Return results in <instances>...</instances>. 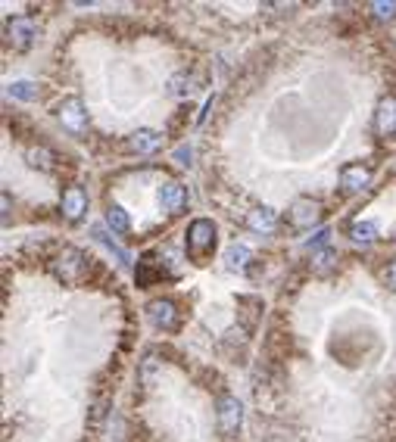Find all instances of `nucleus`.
I'll return each instance as SVG.
<instances>
[{"mask_svg": "<svg viewBox=\"0 0 396 442\" xmlns=\"http://www.w3.org/2000/svg\"><path fill=\"white\" fill-rule=\"evenodd\" d=\"M10 97L32 103V100H38V84H35V81H13V84H10Z\"/></svg>", "mask_w": 396, "mask_h": 442, "instance_id": "dca6fc26", "label": "nucleus"}, {"mask_svg": "<svg viewBox=\"0 0 396 442\" xmlns=\"http://www.w3.org/2000/svg\"><path fill=\"white\" fill-rule=\"evenodd\" d=\"M26 159L32 162L35 168H41V172H51V159H53V156L47 153V149H28Z\"/></svg>", "mask_w": 396, "mask_h": 442, "instance_id": "aec40b11", "label": "nucleus"}, {"mask_svg": "<svg viewBox=\"0 0 396 442\" xmlns=\"http://www.w3.org/2000/svg\"><path fill=\"white\" fill-rule=\"evenodd\" d=\"M132 147H134V153H141V156H147V153H153V149L159 147V134L156 131H134L132 134Z\"/></svg>", "mask_w": 396, "mask_h": 442, "instance_id": "4468645a", "label": "nucleus"}, {"mask_svg": "<svg viewBox=\"0 0 396 442\" xmlns=\"http://www.w3.org/2000/svg\"><path fill=\"white\" fill-rule=\"evenodd\" d=\"M315 218H318V203H312V199H296L290 205V224L294 228H312Z\"/></svg>", "mask_w": 396, "mask_h": 442, "instance_id": "1a4fd4ad", "label": "nucleus"}, {"mask_svg": "<svg viewBox=\"0 0 396 442\" xmlns=\"http://www.w3.org/2000/svg\"><path fill=\"white\" fill-rule=\"evenodd\" d=\"M240 421H244V408H240V402L234 396H225L219 402V427L222 433H237L240 430Z\"/></svg>", "mask_w": 396, "mask_h": 442, "instance_id": "39448f33", "label": "nucleus"}, {"mask_svg": "<svg viewBox=\"0 0 396 442\" xmlns=\"http://www.w3.org/2000/svg\"><path fill=\"white\" fill-rule=\"evenodd\" d=\"M57 118L63 122L66 131H72V134H82V131L88 128V112H84V103L78 97H66L63 103L57 106Z\"/></svg>", "mask_w": 396, "mask_h": 442, "instance_id": "f03ea898", "label": "nucleus"}, {"mask_svg": "<svg viewBox=\"0 0 396 442\" xmlns=\"http://www.w3.org/2000/svg\"><path fill=\"white\" fill-rule=\"evenodd\" d=\"M215 249V224L209 218H197L188 228V255L194 261H203Z\"/></svg>", "mask_w": 396, "mask_h": 442, "instance_id": "f257e3e1", "label": "nucleus"}, {"mask_svg": "<svg viewBox=\"0 0 396 442\" xmlns=\"http://www.w3.org/2000/svg\"><path fill=\"white\" fill-rule=\"evenodd\" d=\"M53 271H57V277H63L66 284H75L84 271V255L78 252V249H63L57 265H53Z\"/></svg>", "mask_w": 396, "mask_h": 442, "instance_id": "7ed1b4c3", "label": "nucleus"}, {"mask_svg": "<svg viewBox=\"0 0 396 442\" xmlns=\"http://www.w3.org/2000/svg\"><path fill=\"white\" fill-rule=\"evenodd\" d=\"M246 224H250L256 234H271V230H275V224H278V218H275V212L262 205V209H253L250 215H246Z\"/></svg>", "mask_w": 396, "mask_h": 442, "instance_id": "9b49d317", "label": "nucleus"}, {"mask_svg": "<svg viewBox=\"0 0 396 442\" xmlns=\"http://www.w3.org/2000/svg\"><path fill=\"white\" fill-rule=\"evenodd\" d=\"M334 261H337V255H334L331 249H321V252H315V255H312V268H315V271H318V274L331 271V268H334Z\"/></svg>", "mask_w": 396, "mask_h": 442, "instance_id": "6ab92c4d", "label": "nucleus"}, {"mask_svg": "<svg viewBox=\"0 0 396 442\" xmlns=\"http://www.w3.org/2000/svg\"><path fill=\"white\" fill-rule=\"evenodd\" d=\"M159 203L169 215H178V212L188 209V190H184L178 181H169V184L159 187Z\"/></svg>", "mask_w": 396, "mask_h": 442, "instance_id": "423d86ee", "label": "nucleus"}, {"mask_svg": "<svg viewBox=\"0 0 396 442\" xmlns=\"http://www.w3.org/2000/svg\"><path fill=\"white\" fill-rule=\"evenodd\" d=\"M190 159H194V149H190V147H178L175 149V162H178V165H190Z\"/></svg>", "mask_w": 396, "mask_h": 442, "instance_id": "4be33fe9", "label": "nucleus"}, {"mask_svg": "<svg viewBox=\"0 0 396 442\" xmlns=\"http://www.w3.org/2000/svg\"><path fill=\"white\" fill-rule=\"evenodd\" d=\"M371 181V168L362 165V162H350V165L340 168V184L346 187V190H362V187H368Z\"/></svg>", "mask_w": 396, "mask_h": 442, "instance_id": "0eeeda50", "label": "nucleus"}, {"mask_svg": "<svg viewBox=\"0 0 396 442\" xmlns=\"http://www.w3.org/2000/svg\"><path fill=\"white\" fill-rule=\"evenodd\" d=\"M91 234H94L97 240H100L103 246L109 249V252H116V259H119V261H125V265H128V252H125V249H122V246H116V243H113V237H107V230H103L100 224H97V228H91Z\"/></svg>", "mask_w": 396, "mask_h": 442, "instance_id": "a211bd4d", "label": "nucleus"}, {"mask_svg": "<svg viewBox=\"0 0 396 442\" xmlns=\"http://www.w3.org/2000/svg\"><path fill=\"white\" fill-rule=\"evenodd\" d=\"M387 280H390V284H393V286H396V261H393V265H390V268H387Z\"/></svg>", "mask_w": 396, "mask_h": 442, "instance_id": "b1692460", "label": "nucleus"}, {"mask_svg": "<svg viewBox=\"0 0 396 442\" xmlns=\"http://www.w3.org/2000/svg\"><path fill=\"white\" fill-rule=\"evenodd\" d=\"M246 261H250V249H246L244 243H231V246L225 249V265L231 268V271H244Z\"/></svg>", "mask_w": 396, "mask_h": 442, "instance_id": "ddd939ff", "label": "nucleus"}, {"mask_svg": "<svg viewBox=\"0 0 396 442\" xmlns=\"http://www.w3.org/2000/svg\"><path fill=\"white\" fill-rule=\"evenodd\" d=\"M194 84H197V81L190 78V75H188V78H184V75H175V78L169 81L172 93H178V97H181V93H190V91H194Z\"/></svg>", "mask_w": 396, "mask_h": 442, "instance_id": "412c9836", "label": "nucleus"}, {"mask_svg": "<svg viewBox=\"0 0 396 442\" xmlns=\"http://www.w3.org/2000/svg\"><path fill=\"white\" fill-rule=\"evenodd\" d=\"M10 35L16 37L19 47H28V44L35 41V35H38V25H35L32 19H13V22H10Z\"/></svg>", "mask_w": 396, "mask_h": 442, "instance_id": "f8f14e48", "label": "nucleus"}, {"mask_svg": "<svg viewBox=\"0 0 396 442\" xmlns=\"http://www.w3.org/2000/svg\"><path fill=\"white\" fill-rule=\"evenodd\" d=\"M375 12H377V16H384V19H390L396 12V3H375Z\"/></svg>", "mask_w": 396, "mask_h": 442, "instance_id": "5701e85b", "label": "nucleus"}, {"mask_svg": "<svg viewBox=\"0 0 396 442\" xmlns=\"http://www.w3.org/2000/svg\"><path fill=\"white\" fill-rule=\"evenodd\" d=\"M63 212L69 221H82L84 212H88V193H84L82 187H69V190L63 193Z\"/></svg>", "mask_w": 396, "mask_h": 442, "instance_id": "6e6552de", "label": "nucleus"}, {"mask_svg": "<svg viewBox=\"0 0 396 442\" xmlns=\"http://www.w3.org/2000/svg\"><path fill=\"white\" fill-rule=\"evenodd\" d=\"M350 237L356 243H371L377 237V228L371 221H356V224H352V230H350Z\"/></svg>", "mask_w": 396, "mask_h": 442, "instance_id": "f3484780", "label": "nucleus"}, {"mask_svg": "<svg viewBox=\"0 0 396 442\" xmlns=\"http://www.w3.org/2000/svg\"><path fill=\"white\" fill-rule=\"evenodd\" d=\"M147 317H150L159 330H175L178 327V311L169 299H153V302H147Z\"/></svg>", "mask_w": 396, "mask_h": 442, "instance_id": "20e7f679", "label": "nucleus"}, {"mask_svg": "<svg viewBox=\"0 0 396 442\" xmlns=\"http://www.w3.org/2000/svg\"><path fill=\"white\" fill-rule=\"evenodd\" d=\"M377 131L381 134H396V100L393 97H387V100H381L377 103Z\"/></svg>", "mask_w": 396, "mask_h": 442, "instance_id": "9d476101", "label": "nucleus"}, {"mask_svg": "<svg viewBox=\"0 0 396 442\" xmlns=\"http://www.w3.org/2000/svg\"><path fill=\"white\" fill-rule=\"evenodd\" d=\"M107 224L116 230V234H128V230H132V218H128V212L122 209V205H109V209H107Z\"/></svg>", "mask_w": 396, "mask_h": 442, "instance_id": "2eb2a0df", "label": "nucleus"}]
</instances>
